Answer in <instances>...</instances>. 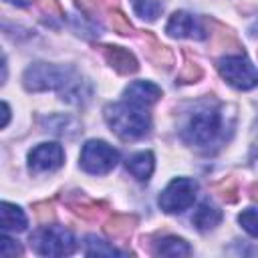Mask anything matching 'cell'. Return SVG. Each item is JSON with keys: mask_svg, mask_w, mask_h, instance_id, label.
Returning <instances> with one entry per match:
<instances>
[{"mask_svg": "<svg viewBox=\"0 0 258 258\" xmlns=\"http://www.w3.org/2000/svg\"><path fill=\"white\" fill-rule=\"evenodd\" d=\"M153 153L151 151H139V153H133L129 159H127V171L137 177L139 181H147L153 173Z\"/></svg>", "mask_w": 258, "mask_h": 258, "instance_id": "cell-13", "label": "cell"}, {"mask_svg": "<svg viewBox=\"0 0 258 258\" xmlns=\"http://www.w3.org/2000/svg\"><path fill=\"white\" fill-rule=\"evenodd\" d=\"M22 83L28 91H54V89L71 87L75 83V73L69 67L34 62L24 71Z\"/></svg>", "mask_w": 258, "mask_h": 258, "instance_id": "cell-3", "label": "cell"}, {"mask_svg": "<svg viewBox=\"0 0 258 258\" xmlns=\"http://www.w3.org/2000/svg\"><path fill=\"white\" fill-rule=\"evenodd\" d=\"M208 22L212 24V30H210V42H212V52H216V54H230V52H236V54H242V46H240V42H238V38H236V34L230 30V28H226L224 24H220V22H216V20H212V18H208Z\"/></svg>", "mask_w": 258, "mask_h": 258, "instance_id": "cell-10", "label": "cell"}, {"mask_svg": "<svg viewBox=\"0 0 258 258\" xmlns=\"http://www.w3.org/2000/svg\"><path fill=\"white\" fill-rule=\"evenodd\" d=\"M240 226L254 238H258V210L256 208H248L238 216Z\"/></svg>", "mask_w": 258, "mask_h": 258, "instance_id": "cell-22", "label": "cell"}, {"mask_svg": "<svg viewBox=\"0 0 258 258\" xmlns=\"http://www.w3.org/2000/svg\"><path fill=\"white\" fill-rule=\"evenodd\" d=\"M123 97H125V101H131L135 105L149 107L161 97V89L149 81H135L125 89Z\"/></svg>", "mask_w": 258, "mask_h": 258, "instance_id": "cell-12", "label": "cell"}, {"mask_svg": "<svg viewBox=\"0 0 258 258\" xmlns=\"http://www.w3.org/2000/svg\"><path fill=\"white\" fill-rule=\"evenodd\" d=\"M191 222H194V226H196L198 230L208 232V230H214V228L222 222V212H220L214 204L202 202V204L198 206V210L194 212Z\"/></svg>", "mask_w": 258, "mask_h": 258, "instance_id": "cell-14", "label": "cell"}, {"mask_svg": "<svg viewBox=\"0 0 258 258\" xmlns=\"http://www.w3.org/2000/svg\"><path fill=\"white\" fill-rule=\"evenodd\" d=\"M75 4L89 18H99L103 14V0H75Z\"/></svg>", "mask_w": 258, "mask_h": 258, "instance_id": "cell-25", "label": "cell"}, {"mask_svg": "<svg viewBox=\"0 0 258 258\" xmlns=\"http://www.w3.org/2000/svg\"><path fill=\"white\" fill-rule=\"evenodd\" d=\"M224 135V111L216 105L200 107L181 129V139L196 147H210Z\"/></svg>", "mask_w": 258, "mask_h": 258, "instance_id": "cell-2", "label": "cell"}, {"mask_svg": "<svg viewBox=\"0 0 258 258\" xmlns=\"http://www.w3.org/2000/svg\"><path fill=\"white\" fill-rule=\"evenodd\" d=\"M131 6L137 16L145 20H155L163 10V0H131Z\"/></svg>", "mask_w": 258, "mask_h": 258, "instance_id": "cell-20", "label": "cell"}, {"mask_svg": "<svg viewBox=\"0 0 258 258\" xmlns=\"http://www.w3.org/2000/svg\"><path fill=\"white\" fill-rule=\"evenodd\" d=\"M198 183L189 177H175L159 196V208L167 214H177L187 210L196 200Z\"/></svg>", "mask_w": 258, "mask_h": 258, "instance_id": "cell-7", "label": "cell"}, {"mask_svg": "<svg viewBox=\"0 0 258 258\" xmlns=\"http://www.w3.org/2000/svg\"><path fill=\"white\" fill-rule=\"evenodd\" d=\"M85 254L87 256H119L123 252H119L113 246H107V242H103L97 236H89L85 240Z\"/></svg>", "mask_w": 258, "mask_h": 258, "instance_id": "cell-21", "label": "cell"}, {"mask_svg": "<svg viewBox=\"0 0 258 258\" xmlns=\"http://www.w3.org/2000/svg\"><path fill=\"white\" fill-rule=\"evenodd\" d=\"M250 198H252L254 202H258V183L252 185V189H250Z\"/></svg>", "mask_w": 258, "mask_h": 258, "instance_id": "cell-31", "label": "cell"}, {"mask_svg": "<svg viewBox=\"0 0 258 258\" xmlns=\"http://www.w3.org/2000/svg\"><path fill=\"white\" fill-rule=\"evenodd\" d=\"M30 244L42 256H67L75 250V238L62 226H42L30 236Z\"/></svg>", "mask_w": 258, "mask_h": 258, "instance_id": "cell-4", "label": "cell"}, {"mask_svg": "<svg viewBox=\"0 0 258 258\" xmlns=\"http://www.w3.org/2000/svg\"><path fill=\"white\" fill-rule=\"evenodd\" d=\"M0 222H2V230L6 234L8 232H22L28 224L24 212L18 206L8 204V202H2V206H0Z\"/></svg>", "mask_w": 258, "mask_h": 258, "instance_id": "cell-15", "label": "cell"}, {"mask_svg": "<svg viewBox=\"0 0 258 258\" xmlns=\"http://www.w3.org/2000/svg\"><path fill=\"white\" fill-rule=\"evenodd\" d=\"M216 194L226 200V202H236V194H238V187H236V181L234 179H224L222 183L216 185Z\"/></svg>", "mask_w": 258, "mask_h": 258, "instance_id": "cell-26", "label": "cell"}, {"mask_svg": "<svg viewBox=\"0 0 258 258\" xmlns=\"http://www.w3.org/2000/svg\"><path fill=\"white\" fill-rule=\"evenodd\" d=\"M101 52H103L105 60H107L119 75H133V73H137V69H139L137 58L133 56V52H129V50L123 48V46L105 44V46H101Z\"/></svg>", "mask_w": 258, "mask_h": 258, "instance_id": "cell-11", "label": "cell"}, {"mask_svg": "<svg viewBox=\"0 0 258 258\" xmlns=\"http://www.w3.org/2000/svg\"><path fill=\"white\" fill-rule=\"evenodd\" d=\"M218 73L232 87L248 91L258 87V71L244 54H228L218 60Z\"/></svg>", "mask_w": 258, "mask_h": 258, "instance_id": "cell-5", "label": "cell"}, {"mask_svg": "<svg viewBox=\"0 0 258 258\" xmlns=\"http://www.w3.org/2000/svg\"><path fill=\"white\" fill-rule=\"evenodd\" d=\"M2 115H4V119H2V127H6V125H8V119H10V109H8V103H2Z\"/></svg>", "mask_w": 258, "mask_h": 258, "instance_id": "cell-30", "label": "cell"}, {"mask_svg": "<svg viewBox=\"0 0 258 258\" xmlns=\"http://www.w3.org/2000/svg\"><path fill=\"white\" fill-rule=\"evenodd\" d=\"M137 226V218L129 216V214H113L107 222H105V232L111 238H127L131 236L133 228Z\"/></svg>", "mask_w": 258, "mask_h": 258, "instance_id": "cell-17", "label": "cell"}, {"mask_svg": "<svg viewBox=\"0 0 258 258\" xmlns=\"http://www.w3.org/2000/svg\"><path fill=\"white\" fill-rule=\"evenodd\" d=\"M105 121L109 123L111 131H115L121 139H139L151 127V117L147 107L135 105L131 101L113 103L105 107Z\"/></svg>", "mask_w": 258, "mask_h": 258, "instance_id": "cell-1", "label": "cell"}, {"mask_svg": "<svg viewBox=\"0 0 258 258\" xmlns=\"http://www.w3.org/2000/svg\"><path fill=\"white\" fill-rule=\"evenodd\" d=\"M16 254H22L20 244H16L14 240H10L6 236V232H4V236H2V256H16Z\"/></svg>", "mask_w": 258, "mask_h": 258, "instance_id": "cell-29", "label": "cell"}, {"mask_svg": "<svg viewBox=\"0 0 258 258\" xmlns=\"http://www.w3.org/2000/svg\"><path fill=\"white\" fill-rule=\"evenodd\" d=\"M202 75H204V71L198 62L185 60V67L179 71V83H196L202 79Z\"/></svg>", "mask_w": 258, "mask_h": 258, "instance_id": "cell-24", "label": "cell"}, {"mask_svg": "<svg viewBox=\"0 0 258 258\" xmlns=\"http://www.w3.org/2000/svg\"><path fill=\"white\" fill-rule=\"evenodd\" d=\"M109 20H111V26H113V30H115V32H119V34H125V36H129V34H133V32H135V30H133V26H131V22L127 20V16H123L119 10L111 12Z\"/></svg>", "mask_w": 258, "mask_h": 258, "instance_id": "cell-23", "label": "cell"}, {"mask_svg": "<svg viewBox=\"0 0 258 258\" xmlns=\"http://www.w3.org/2000/svg\"><path fill=\"white\" fill-rule=\"evenodd\" d=\"M117 161H119L117 149H113L109 143L101 139H91L83 145L79 163L87 173L103 175V173H109L117 165Z\"/></svg>", "mask_w": 258, "mask_h": 258, "instance_id": "cell-6", "label": "cell"}, {"mask_svg": "<svg viewBox=\"0 0 258 258\" xmlns=\"http://www.w3.org/2000/svg\"><path fill=\"white\" fill-rule=\"evenodd\" d=\"M64 161V151L58 143H40L28 153V167L34 173L40 171H54L62 165Z\"/></svg>", "mask_w": 258, "mask_h": 258, "instance_id": "cell-8", "label": "cell"}, {"mask_svg": "<svg viewBox=\"0 0 258 258\" xmlns=\"http://www.w3.org/2000/svg\"><path fill=\"white\" fill-rule=\"evenodd\" d=\"M153 254H157V256H189L191 248L185 240H181L177 236H163L155 242Z\"/></svg>", "mask_w": 258, "mask_h": 258, "instance_id": "cell-16", "label": "cell"}, {"mask_svg": "<svg viewBox=\"0 0 258 258\" xmlns=\"http://www.w3.org/2000/svg\"><path fill=\"white\" fill-rule=\"evenodd\" d=\"M145 40H147V44H145L143 50L147 52V56H149L157 67H165V69H169V67L173 64V54L169 52V48L163 46L161 42H157L155 36H151L149 32H145Z\"/></svg>", "mask_w": 258, "mask_h": 258, "instance_id": "cell-19", "label": "cell"}, {"mask_svg": "<svg viewBox=\"0 0 258 258\" xmlns=\"http://www.w3.org/2000/svg\"><path fill=\"white\" fill-rule=\"evenodd\" d=\"M6 2H12V4H20V6H24V4H26V0H6Z\"/></svg>", "mask_w": 258, "mask_h": 258, "instance_id": "cell-32", "label": "cell"}, {"mask_svg": "<svg viewBox=\"0 0 258 258\" xmlns=\"http://www.w3.org/2000/svg\"><path fill=\"white\" fill-rule=\"evenodd\" d=\"M67 204H69V208L77 216H81L85 220H99L101 214H103L101 208H105V204H97V202H93V200H89L85 196H79V194L73 196V198H69Z\"/></svg>", "mask_w": 258, "mask_h": 258, "instance_id": "cell-18", "label": "cell"}, {"mask_svg": "<svg viewBox=\"0 0 258 258\" xmlns=\"http://www.w3.org/2000/svg\"><path fill=\"white\" fill-rule=\"evenodd\" d=\"M165 32L169 36H175V38H198V40L208 38V32L194 18V14L183 12V10H177V12H173L169 16L167 26H165Z\"/></svg>", "mask_w": 258, "mask_h": 258, "instance_id": "cell-9", "label": "cell"}, {"mask_svg": "<svg viewBox=\"0 0 258 258\" xmlns=\"http://www.w3.org/2000/svg\"><path fill=\"white\" fill-rule=\"evenodd\" d=\"M34 214H36L38 222L48 224V222L54 220V204H52V202H40V204H34Z\"/></svg>", "mask_w": 258, "mask_h": 258, "instance_id": "cell-27", "label": "cell"}, {"mask_svg": "<svg viewBox=\"0 0 258 258\" xmlns=\"http://www.w3.org/2000/svg\"><path fill=\"white\" fill-rule=\"evenodd\" d=\"M34 2H36V6H38L42 12H46L48 16H56V18L64 16V12H62L58 0H34Z\"/></svg>", "mask_w": 258, "mask_h": 258, "instance_id": "cell-28", "label": "cell"}]
</instances>
